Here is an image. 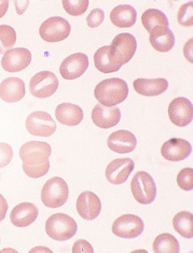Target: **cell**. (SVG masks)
<instances>
[{
  "instance_id": "obj_1",
  "label": "cell",
  "mask_w": 193,
  "mask_h": 253,
  "mask_svg": "<svg viewBox=\"0 0 193 253\" xmlns=\"http://www.w3.org/2000/svg\"><path fill=\"white\" fill-rule=\"evenodd\" d=\"M94 95L99 104L114 107L124 101L129 95V86L120 78H110L99 82L94 89Z\"/></svg>"
},
{
  "instance_id": "obj_2",
  "label": "cell",
  "mask_w": 193,
  "mask_h": 253,
  "mask_svg": "<svg viewBox=\"0 0 193 253\" xmlns=\"http://www.w3.org/2000/svg\"><path fill=\"white\" fill-rule=\"evenodd\" d=\"M77 230L76 221L65 213H54L46 222L48 236L58 242H65L74 237Z\"/></svg>"
},
{
  "instance_id": "obj_3",
  "label": "cell",
  "mask_w": 193,
  "mask_h": 253,
  "mask_svg": "<svg viewBox=\"0 0 193 253\" xmlns=\"http://www.w3.org/2000/svg\"><path fill=\"white\" fill-rule=\"evenodd\" d=\"M69 188L64 179L53 177L45 183L41 191V201L48 208H58L68 200Z\"/></svg>"
},
{
  "instance_id": "obj_4",
  "label": "cell",
  "mask_w": 193,
  "mask_h": 253,
  "mask_svg": "<svg viewBox=\"0 0 193 253\" xmlns=\"http://www.w3.org/2000/svg\"><path fill=\"white\" fill-rule=\"evenodd\" d=\"M136 49L137 42L134 36L129 33H122L117 35L111 41L109 54L114 64L121 67L131 61Z\"/></svg>"
},
{
  "instance_id": "obj_5",
  "label": "cell",
  "mask_w": 193,
  "mask_h": 253,
  "mask_svg": "<svg viewBox=\"0 0 193 253\" xmlns=\"http://www.w3.org/2000/svg\"><path fill=\"white\" fill-rule=\"evenodd\" d=\"M131 191L135 201L142 205L151 204L156 196V185L152 177L146 171H138L133 177Z\"/></svg>"
},
{
  "instance_id": "obj_6",
  "label": "cell",
  "mask_w": 193,
  "mask_h": 253,
  "mask_svg": "<svg viewBox=\"0 0 193 253\" xmlns=\"http://www.w3.org/2000/svg\"><path fill=\"white\" fill-rule=\"evenodd\" d=\"M52 149L44 141H28L20 149V158L25 166H38L49 161Z\"/></svg>"
},
{
  "instance_id": "obj_7",
  "label": "cell",
  "mask_w": 193,
  "mask_h": 253,
  "mask_svg": "<svg viewBox=\"0 0 193 253\" xmlns=\"http://www.w3.org/2000/svg\"><path fill=\"white\" fill-rule=\"evenodd\" d=\"M71 27L67 20L61 16H53L46 20L39 28L40 37L47 42H59L68 38Z\"/></svg>"
},
{
  "instance_id": "obj_8",
  "label": "cell",
  "mask_w": 193,
  "mask_h": 253,
  "mask_svg": "<svg viewBox=\"0 0 193 253\" xmlns=\"http://www.w3.org/2000/svg\"><path fill=\"white\" fill-rule=\"evenodd\" d=\"M58 79L51 71H40L29 82V92L36 98H48L57 91Z\"/></svg>"
},
{
  "instance_id": "obj_9",
  "label": "cell",
  "mask_w": 193,
  "mask_h": 253,
  "mask_svg": "<svg viewBox=\"0 0 193 253\" xmlns=\"http://www.w3.org/2000/svg\"><path fill=\"white\" fill-rule=\"evenodd\" d=\"M25 125L29 134L38 137H50L56 130L55 121L45 111H35L29 114Z\"/></svg>"
},
{
  "instance_id": "obj_10",
  "label": "cell",
  "mask_w": 193,
  "mask_h": 253,
  "mask_svg": "<svg viewBox=\"0 0 193 253\" xmlns=\"http://www.w3.org/2000/svg\"><path fill=\"white\" fill-rule=\"evenodd\" d=\"M144 222L138 215L123 214L113 222L112 233L124 239L136 238L144 232Z\"/></svg>"
},
{
  "instance_id": "obj_11",
  "label": "cell",
  "mask_w": 193,
  "mask_h": 253,
  "mask_svg": "<svg viewBox=\"0 0 193 253\" xmlns=\"http://www.w3.org/2000/svg\"><path fill=\"white\" fill-rule=\"evenodd\" d=\"M168 118L171 122L178 127H185L189 125L193 119V107L191 101L185 97L173 99L168 106Z\"/></svg>"
},
{
  "instance_id": "obj_12",
  "label": "cell",
  "mask_w": 193,
  "mask_h": 253,
  "mask_svg": "<svg viewBox=\"0 0 193 253\" xmlns=\"http://www.w3.org/2000/svg\"><path fill=\"white\" fill-rule=\"evenodd\" d=\"M89 67V58L84 53H75L66 57L59 66V74L65 80H75L80 78Z\"/></svg>"
},
{
  "instance_id": "obj_13",
  "label": "cell",
  "mask_w": 193,
  "mask_h": 253,
  "mask_svg": "<svg viewBox=\"0 0 193 253\" xmlns=\"http://www.w3.org/2000/svg\"><path fill=\"white\" fill-rule=\"evenodd\" d=\"M32 62V53L25 47L11 49L3 54L1 67L8 72H19L27 68Z\"/></svg>"
},
{
  "instance_id": "obj_14",
  "label": "cell",
  "mask_w": 193,
  "mask_h": 253,
  "mask_svg": "<svg viewBox=\"0 0 193 253\" xmlns=\"http://www.w3.org/2000/svg\"><path fill=\"white\" fill-rule=\"evenodd\" d=\"M134 167V161L132 159H116L108 164L106 168V178L111 184H122L130 178Z\"/></svg>"
},
{
  "instance_id": "obj_15",
  "label": "cell",
  "mask_w": 193,
  "mask_h": 253,
  "mask_svg": "<svg viewBox=\"0 0 193 253\" xmlns=\"http://www.w3.org/2000/svg\"><path fill=\"white\" fill-rule=\"evenodd\" d=\"M101 203L99 197L91 191H84L77 200V211L82 219L95 220L100 213Z\"/></svg>"
},
{
  "instance_id": "obj_16",
  "label": "cell",
  "mask_w": 193,
  "mask_h": 253,
  "mask_svg": "<svg viewBox=\"0 0 193 253\" xmlns=\"http://www.w3.org/2000/svg\"><path fill=\"white\" fill-rule=\"evenodd\" d=\"M192 152L189 141L180 138H173L163 143L161 154L163 158L171 162H179L188 158Z\"/></svg>"
},
{
  "instance_id": "obj_17",
  "label": "cell",
  "mask_w": 193,
  "mask_h": 253,
  "mask_svg": "<svg viewBox=\"0 0 193 253\" xmlns=\"http://www.w3.org/2000/svg\"><path fill=\"white\" fill-rule=\"evenodd\" d=\"M107 144L114 153H131L136 148L137 139L135 135L132 134L131 131L122 129L113 131L112 134H110V136L108 137Z\"/></svg>"
},
{
  "instance_id": "obj_18",
  "label": "cell",
  "mask_w": 193,
  "mask_h": 253,
  "mask_svg": "<svg viewBox=\"0 0 193 253\" xmlns=\"http://www.w3.org/2000/svg\"><path fill=\"white\" fill-rule=\"evenodd\" d=\"M121 119V111L116 106L105 107L96 105L92 110V121L99 128H111L116 126Z\"/></svg>"
},
{
  "instance_id": "obj_19",
  "label": "cell",
  "mask_w": 193,
  "mask_h": 253,
  "mask_svg": "<svg viewBox=\"0 0 193 253\" xmlns=\"http://www.w3.org/2000/svg\"><path fill=\"white\" fill-rule=\"evenodd\" d=\"M38 216V208L32 203H22L13 208L10 214L12 224L17 227H26L36 221Z\"/></svg>"
},
{
  "instance_id": "obj_20",
  "label": "cell",
  "mask_w": 193,
  "mask_h": 253,
  "mask_svg": "<svg viewBox=\"0 0 193 253\" xmlns=\"http://www.w3.org/2000/svg\"><path fill=\"white\" fill-rule=\"evenodd\" d=\"M25 96V83L20 78L11 77L0 83V98L5 102H17Z\"/></svg>"
},
{
  "instance_id": "obj_21",
  "label": "cell",
  "mask_w": 193,
  "mask_h": 253,
  "mask_svg": "<svg viewBox=\"0 0 193 253\" xmlns=\"http://www.w3.org/2000/svg\"><path fill=\"white\" fill-rule=\"evenodd\" d=\"M55 118L57 121L66 126H77L83 120V110L79 106L63 102L55 109Z\"/></svg>"
},
{
  "instance_id": "obj_22",
  "label": "cell",
  "mask_w": 193,
  "mask_h": 253,
  "mask_svg": "<svg viewBox=\"0 0 193 253\" xmlns=\"http://www.w3.org/2000/svg\"><path fill=\"white\" fill-rule=\"evenodd\" d=\"M135 92L147 97H154L159 96L165 91L168 87L167 80L163 78L158 79H136L133 83Z\"/></svg>"
},
{
  "instance_id": "obj_23",
  "label": "cell",
  "mask_w": 193,
  "mask_h": 253,
  "mask_svg": "<svg viewBox=\"0 0 193 253\" xmlns=\"http://www.w3.org/2000/svg\"><path fill=\"white\" fill-rule=\"evenodd\" d=\"M150 44L154 50L161 53L171 51L175 44L174 34L168 27H155L149 36Z\"/></svg>"
},
{
  "instance_id": "obj_24",
  "label": "cell",
  "mask_w": 193,
  "mask_h": 253,
  "mask_svg": "<svg viewBox=\"0 0 193 253\" xmlns=\"http://www.w3.org/2000/svg\"><path fill=\"white\" fill-rule=\"evenodd\" d=\"M137 13L134 7L130 4L117 5L110 12V21L119 28H129L136 23Z\"/></svg>"
},
{
  "instance_id": "obj_25",
  "label": "cell",
  "mask_w": 193,
  "mask_h": 253,
  "mask_svg": "<svg viewBox=\"0 0 193 253\" xmlns=\"http://www.w3.org/2000/svg\"><path fill=\"white\" fill-rule=\"evenodd\" d=\"M110 45L101 46L94 54L95 67L102 74H112L120 70V66L114 64L109 54Z\"/></svg>"
},
{
  "instance_id": "obj_26",
  "label": "cell",
  "mask_w": 193,
  "mask_h": 253,
  "mask_svg": "<svg viewBox=\"0 0 193 253\" xmlns=\"http://www.w3.org/2000/svg\"><path fill=\"white\" fill-rule=\"evenodd\" d=\"M142 23L147 32H151L155 27H168L167 16L162 11L156 9H148L142 15Z\"/></svg>"
},
{
  "instance_id": "obj_27",
  "label": "cell",
  "mask_w": 193,
  "mask_h": 253,
  "mask_svg": "<svg viewBox=\"0 0 193 253\" xmlns=\"http://www.w3.org/2000/svg\"><path fill=\"white\" fill-rule=\"evenodd\" d=\"M173 226L180 236L191 239L193 237V215L191 212H178L173 219Z\"/></svg>"
},
{
  "instance_id": "obj_28",
  "label": "cell",
  "mask_w": 193,
  "mask_h": 253,
  "mask_svg": "<svg viewBox=\"0 0 193 253\" xmlns=\"http://www.w3.org/2000/svg\"><path fill=\"white\" fill-rule=\"evenodd\" d=\"M152 248L155 253H178L179 244L173 235L164 233L154 239Z\"/></svg>"
},
{
  "instance_id": "obj_29",
  "label": "cell",
  "mask_w": 193,
  "mask_h": 253,
  "mask_svg": "<svg viewBox=\"0 0 193 253\" xmlns=\"http://www.w3.org/2000/svg\"><path fill=\"white\" fill-rule=\"evenodd\" d=\"M16 42V33L9 25H0V54L11 50Z\"/></svg>"
},
{
  "instance_id": "obj_30",
  "label": "cell",
  "mask_w": 193,
  "mask_h": 253,
  "mask_svg": "<svg viewBox=\"0 0 193 253\" xmlns=\"http://www.w3.org/2000/svg\"><path fill=\"white\" fill-rule=\"evenodd\" d=\"M89 7V0H64L63 8L72 16H81Z\"/></svg>"
},
{
  "instance_id": "obj_31",
  "label": "cell",
  "mask_w": 193,
  "mask_h": 253,
  "mask_svg": "<svg viewBox=\"0 0 193 253\" xmlns=\"http://www.w3.org/2000/svg\"><path fill=\"white\" fill-rule=\"evenodd\" d=\"M177 21L184 27H191L193 25V2H187L179 8L177 13Z\"/></svg>"
},
{
  "instance_id": "obj_32",
  "label": "cell",
  "mask_w": 193,
  "mask_h": 253,
  "mask_svg": "<svg viewBox=\"0 0 193 253\" xmlns=\"http://www.w3.org/2000/svg\"><path fill=\"white\" fill-rule=\"evenodd\" d=\"M177 184L184 191H191L193 189V169L184 168L177 176Z\"/></svg>"
},
{
  "instance_id": "obj_33",
  "label": "cell",
  "mask_w": 193,
  "mask_h": 253,
  "mask_svg": "<svg viewBox=\"0 0 193 253\" xmlns=\"http://www.w3.org/2000/svg\"><path fill=\"white\" fill-rule=\"evenodd\" d=\"M50 169V162L48 161L44 164L38 165V166H25L23 165V170L25 172V174H27L28 177L34 178V179H38L44 177L45 174L48 173Z\"/></svg>"
},
{
  "instance_id": "obj_34",
  "label": "cell",
  "mask_w": 193,
  "mask_h": 253,
  "mask_svg": "<svg viewBox=\"0 0 193 253\" xmlns=\"http://www.w3.org/2000/svg\"><path fill=\"white\" fill-rule=\"evenodd\" d=\"M105 20V13L101 9H94L87 17V24L90 28H96L100 26Z\"/></svg>"
},
{
  "instance_id": "obj_35",
  "label": "cell",
  "mask_w": 193,
  "mask_h": 253,
  "mask_svg": "<svg viewBox=\"0 0 193 253\" xmlns=\"http://www.w3.org/2000/svg\"><path fill=\"white\" fill-rule=\"evenodd\" d=\"M13 158V150L10 144L1 142L0 143V168H3L10 164Z\"/></svg>"
},
{
  "instance_id": "obj_36",
  "label": "cell",
  "mask_w": 193,
  "mask_h": 253,
  "mask_svg": "<svg viewBox=\"0 0 193 253\" xmlns=\"http://www.w3.org/2000/svg\"><path fill=\"white\" fill-rule=\"evenodd\" d=\"M72 252L74 253H93L94 249L91 246V244H89L87 240L79 239L74 244V247H72Z\"/></svg>"
},
{
  "instance_id": "obj_37",
  "label": "cell",
  "mask_w": 193,
  "mask_h": 253,
  "mask_svg": "<svg viewBox=\"0 0 193 253\" xmlns=\"http://www.w3.org/2000/svg\"><path fill=\"white\" fill-rule=\"evenodd\" d=\"M8 208H9V206H8L7 201H5V198L1 194H0V222H1L5 218Z\"/></svg>"
},
{
  "instance_id": "obj_38",
  "label": "cell",
  "mask_w": 193,
  "mask_h": 253,
  "mask_svg": "<svg viewBox=\"0 0 193 253\" xmlns=\"http://www.w3.org/2000/svg\"><path fill=\"white\" fill-rule=\"evenodd\" d=\"M9 8V1L7 0H0V19L3 17V15H5L7 13Z\"/></svg>"
}]
</instances>
